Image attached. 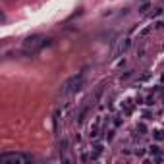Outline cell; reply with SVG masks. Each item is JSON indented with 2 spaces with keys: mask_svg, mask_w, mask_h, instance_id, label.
<instances>
[{
  "mask_svg": "<svg viewBox=\"0 0 164 164\" xmlns=\"http://www.w3.org/2000/svg\"><path fill=\"white\" fill-rule=\"evenodd\" d=\"M33 158L31 156H27V154H21V153H4L2 156H0V162H4V164H27V162H31Z\"/></svg>",
  "mask_w": 164,
  "mask_h": 164,
  "instance_id": "3",
  "label": "cell"
},
{
  "mask_svg": "<svg viewBox=\"0 0 164 164\" xmlns=\"http://www.w3.org/2000/svg\"><path fill=\"white\" fill-rule=\"evenodd\" d=\"M46 45H50V42H48V39L45 41L42 37L35 35V37H29V39L23 42V52H27V54H35L37 50H41V48H42V46H46Z\"/></svg>",
  "mask_w": 164,
  "mask_h": 164,
  "instance_id": "1",
  "label": "cell"
},
{
  "mask_svg": "<svg viewBox=\"0 0 164 164\" xmlns=\"http://www.w3.org/2000/svg\"><path fill=\"white\" fill-rule=\"evenodd\" d=\"M83 77H85V74H79V75L70 77V79L64 83V87H62V91H60V95L68 97V95H72V93L79 91V89H81V83H83Z\"/></svg>",
  "mask_w": 164,
  "mask_h": 164,
  "instance_id": "2",
  "label": "cell"
},
{
  "mask_svg": "<svg viewBox=\"0 0 164 164\" xmlns=\"http://www.w3.org/2000/svg\"><path fill=\"white\" fill-rule=\"evenodd\" d=\"M153 135H154L156 139H164V131H162V130H156V131H153Z\"/></svg>",
  "mask_w": 164,
  "mask_h": 164,
  "instance_id": "6",
  "label": "cell"
},
{
  "mask_svg": "<svg viewBox=\"0 0 164 164\" xmlns=\"http://www.w3.org/2000/svg\"><path fill=\"white\" fill-rule=\"evenodd\" d=\"M101 122H102V120L97 118L95 124H91V130H89V135H91V137H98V133H101Z\"/></svg>",
  "mask_w": 164,
  "mask_h": 164,
  "instance_id": "4",
  "label": "cell"
},
{
  "mask_svg": "<svg viewBox=\"0 0 164 164\" xmlns=\"http://www.w3.org/2000/svg\"><path fill=\"white\" fill-rule=\"evenodd\" d=\"M127 46H130V39H124L122 42H120V46L116 48V52H114V56H120L124 50H127Z\"/></svg>",
  "mask_w": 164,
  "mask_h": 164,
  "instance_id": "5",
  "label": "cell"
}]
</instances>
